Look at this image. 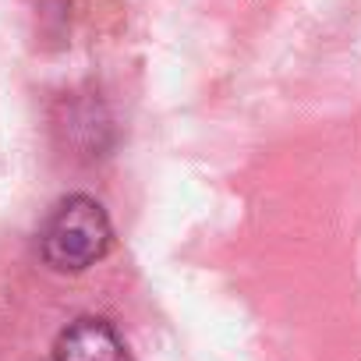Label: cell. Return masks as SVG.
<instances>
[{
	"label": "cell",
	"instance_id": "2",
	"mask_svg": "<svg viewBox=\"0 0 361 361\" xmlns=\"http://www.w3.org/2000/svg\"><path fill=\"white\" fill-rule=\"evenodd\" d=\"M54 361H135L106 319L82 315L54 343Z\"/></svg>",
	"mask_w": 361,
	"mask_h": 361
},
{
	"label": "cell",
	"instance_id": "1",
	"mask_svg": "<svg viewBox=\"0 0 361 361\" xmlns=\"http://www.w3.org/2000/svg\"><path fill=\"white\" fill-rule=\"evenodd\" d=\"M114 241V227L106 209L89 195H68L47 216L39 231L43 262L57 273H82L96 266Z\"/></svg>",
	"mask_w": 361,
	"mask_h": 361
}]
</instances>
